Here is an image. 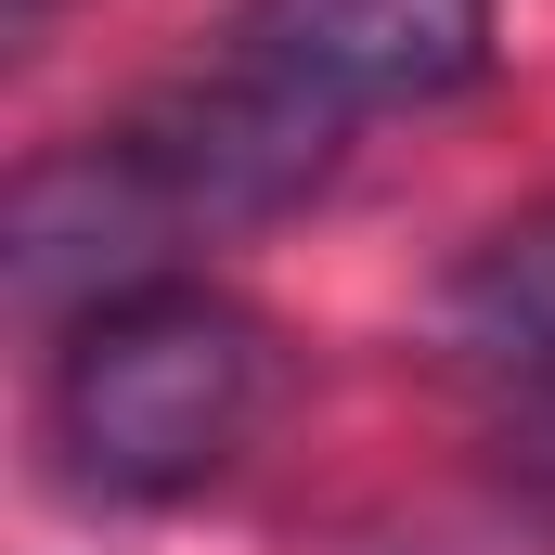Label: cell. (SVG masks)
Returning <instances> with one entry per match:
<instances>
[{"instance_id":"3","label":"cell","mask_w":555,"mask_h":555,"mask_svg":"<svg viewBox=\"0 0 555 555\" xmlns=\"http://www.w3.org/2000/svg\"><path fill=\"white\" fill-rule=\"evenodd\" d=\"M452 349H465V375H491L517 414L555 401V194L517 207V220L452 272Z\"/></svg>"},{"instance_id":"1","label":"cell","mask_w":555,"mask_h":555,"mask_svg":"<svg viewBox=\"0 0 555 555\" xmlns=\"http://www.w3.org/2000/svg\"><path fill=\"white\" fill-rule=\"evenodd\" d=\"M259 388H272L259 323L233 297H207V284L155 272V284H117V297H91L65 323L39 426H52V465L91 504H181L246 452Z\"/></svg>"},{"instance_id":"4","label":"cell","mask_w":555,"mask_h":555,"mask_svg":"<svg viewBox=\"0 0 555 555\" xmlns=\"http://www.w3.org/2000/svg\"><path fill=\"white\" fill-rule=\"evenodd\" d=\"M0 13H13V39H39V13H52V0H0Z\"/></svg>"},{"instance_id":"2","label":"cell","mask_w":555,"mask_h":555,"mask_svg":"<svg viewBox=\"0 0 555 555\" xmlns=\"http://www.w3.org/2000/svg\"><path fill=\"white\" fill-rule=\"evenodd\" d=\"M233 52L336 117H375V104H439L491 65V0H246Z\"/></svg>"}]
</instances>
